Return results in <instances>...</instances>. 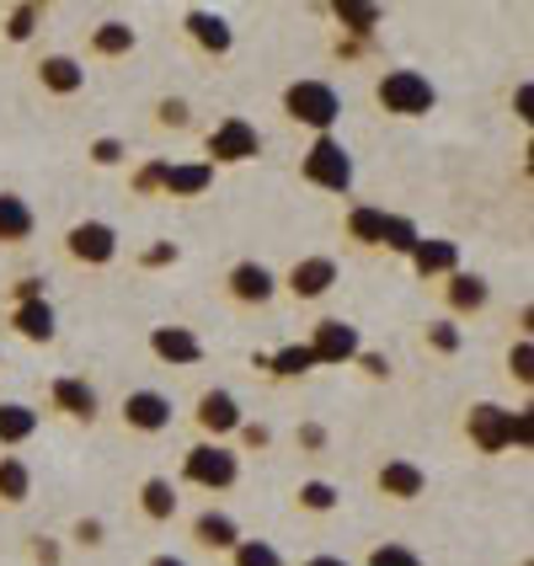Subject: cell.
Instances as JSON below:
<instances>
[{"instance_id": "cell-21", "label": "cell", "mask_w": 534, "mask_h": 566, "mask_svg": "<svg viewBox=\"0 0 534 566\" xmlns=\"http://www.w3.org/2000/svg\"><path fill=\"white\" fill-rule=\"evenodd\" d=\"M32 75H38V86L49 96H81L86 92V64L75 60V54H43V60L32 64Z\"/></svg>"}, {"instance_id": "cell-48", "label": "cell", "mask_w": 534, "mask_h": 566, "mask_svg": "<svg viewBox=\"0 0 534 566\" xmlns=\"http://www.w3.org/2000/svg\"><path fill=\"white\" fill-rule=\"evenodd\" d=\"M353 364L364 369V379H390V358L375 353V347H358V358H353Z\"/></svg>"}, {"instance_id": "cell-37", "label": "cell", "mask_w": 534, "mask_h": 566, "mask_svg": "<svg viewBox=\"0 0 534 566\" xmlns=\"http://www.w3.org/2000/svg\"><path fill=\"white\" fill-rule=\"evenodd\" d=\"M86 156H92V166L113 171V166H124V160H128V145L118 139V134H96L92 145H86Z\"/></svg>"}, {"instance_id": "cell-3", "label": "cell", "mask_w": 534, "mask_h": 566, "mask_svg": "<svg viewBox=\"0 0 534 566\" xmlns=\"http://www.w3.org/2000/svg\"><path fill=\"white\" fill-rule=\"evenodd\" d=\"M182 486H198V492H230L241 481V454L230 443H192L182 454Z\"/></svg>"}, {"instance_id": "cell-30", "label": "cell", "mask_w": 534, "mask_h": 566, "mask_svg": "<svg viewBox=\"0 0 534 566\" xmlns=\"http://www.w3.org/2000/svg\"><path fill=\"white\" fill-rule=\"evenodd\" d=\"M38 433V411L28 401H0V449H17Z\"/></svg>"}, {"instance_id": "cell-7", "label": "cell", "mask_w": 534, "mask_h": 566, "mask_svg": "<svg viewBox=\"0 0 534 566\" xmlns=\"http://www.w3.org/2000/svg\"><path fill=\"white\" fill-rule=\"evenodd\" d=\"M460 428H465V439H471L475 454H507V449H513V407L475 401Z\"/></svg>"}, {"instance_id": "cell-42", "label": "cell", "mask_w": 534, "mask_h": 566, "mask_svg": "<svg viewBox=\"0 0 534 566\" xmlns=\"http://www.w3.org/2000/svg\"><path fill=\"white\" fill-rule=\"evenodd\" d=\"M70 545H81V551H102V545H107V524H102V518H75V524H70Z\"/></svg>"}, {"instance_id": "cell-43", "label": "cell", "mask_w": 534, "mask_h": 566, "mask_svg": "<svg viewBox=\"0 0 534 566\" xmlns=\"http://www.w3.org/2000/svg\"><path fill=\"white\" fill-rule=\"evenodd\" d=\"M28 562L32 566H64V539H54V535H28Z\"/></svg>"}, {"instance_id": "cell-38", "label": "cell", "mask_w": 534, "mask_h": 566, "mask_svg": "<svg viewBox=\"0 0 534 566\" xmlns=\"http://www.w3.org/2000/svg\"><path fill=\"white\" fill-rule=\"evenodd\" d=\"M364 566H422V556H417L411 545H396V539H385V545H375V551L364 556Z\"/></svg>"}, {"instance_id": "cell-32", "label": "cell", "mask_w": 534, "mask_h": 566, "mask_svg": "<svg viewBox=\"0 0 534 566\" xmlns=\"http://www.w3.org/2000/svg\"><path fill=\"white\" fill-rule=\"evenodd\" d=\"M43 28V6H32V0H22V6H11L6 17H0V32H6V43H32V32Z\"/></svg>"}, {"instance_id": "cell-51", "label": "cell", "mask_w": 534, "mask_h": 566, "mask_svg": "<svg viewBox=\"0 0 534 566\" xmlns=\"http://www.w3.org/2000/svg\"><path fill=\"white\" fill-rule=\"evenodd\" d=\"M145 566H188V562H182V556H171V551H156Z\"/></svg>"}, {"instance_id": "cell-23", "label": "cell", "mask_w": 534, "mask_h": 566, "mask_svg": "<svg viewBox=\"0 0 534 566\" xmlns=\"http://www.w3.org/2000/svg\"><path fill=\"white\" fill-rule=\"evenodd\" d=\"M209 188H214V166L209 160H171L160 198H203Z\"/></svg>"}, {"instance_id": "cell-36", "label": "cell", "mask_w": 534, "mask_h": 566, "mask_svg": "<svg viewBox=\"0 0 534 566\" xmlns=\"http://www.w3.org/2000/svg\"><path fill=\"white\" fill-rule=\"evenodd\" d=\"M230 566H283V556L273 539H241V545L230 551Z\"/></svg>"}, {"instance_id": "cell-12", "label": "cell", "mask_w": 534, "mask_h": 566, "mask_svg": "<svg viewBox=\"0 0 534 566\" xmlns=\"http://www.w3.org/2000/svg\"><path fill=\"white\" fill-rule=\"evenodd\" d=\"M188 535H192L198 551H214V556H230V551L247 539L241 535V524H235L224 507H198V513L188 518Z\"/></svg>"}, {"instance_id": "cell-19", "label": "cell", "mask_w": 534, "mask_h": 566, "mask_svg": "<svg viewBox=\"0 0 534 566\" xmlns=\"http://www.w3.org/2000/svg\"><path fill=\"white\" fill-rule=\"evenodd\" d=\"M326 11H332V22H337V38L379 43V28H385V11H379L375 0H332Z\"/></svg>"}, {"instance_id": "cell-28", "label": "cell", "mask_w": 534, "mask_h": 566, "mask_svg": "<svg viewBox=\"0 0 534 566\" xmlns=\"http://www.w3.org/2000/svg\"><path fill=\"white\" fill-rule=\"evenodd\" d=\"M32 497V465L22 454H0V507H22Z\"/></svg>"}, {"instance_id": "cell-9", "label": "cell", "mask_w": 534, "mask_h": 566, "mask_svg": "<svg viewBox=\"0 0 534 566\" xmlns=\"http://www.w3.org/2000/svg\"><path fill=\"white\" fill-rule=\"evenodd\" d=\"M241 422H247V411H241V401L230 390H203L192 401V428L203 433V443H230Z\"/></svg>"}, {"instance_id": "cell-4", "label": "cell", "mask_w": 534, "mask_h": 566, "mask_svg": "<svg viewBox=\"0 0 534 566\" xmlns=\"http://www.w3.org/2000/svg\"><path fill=\"white\" fill-rule=\"evenodd\" d=\"M300 182L321 192H353V156L337 134H315L311 150L300 156Z\"/></svg>"}, {"instance_id": "cell-26", "label": "cell", "mask_w": 534, "mask_h": 566, "mask_svg": "<svg viewBox=\"0 0 534 566\" xmlns=\"http://www.w3.org/2000/svg\"><path fill=\"white\" fill-rule=\"evenodd\" d=\"M343 235L358 247V252H379V235H385V209L375 203H353L343 214Z\"/></svg>"}, {"instance_id": "cell-33", "label": "cell", "mask_w": 534, "mask_h": 566, "mask_svg": "<svg viewBox=\"0 0 534 566\" xmlns=\"http://www.w3.org/2000/svg\"><path fill=\"white\" fill-rule=\"evenodd\" d=\"M422 347H428V353H439V358H454V353L465 347V332H460V321H449V315L428 321V326H422Z\"/></svg>"}, {"instance_id": "cell-24", "label": "cell", "mask_w": 534, "mask_h": 566, "mask_svg": "<svg viewBox=\"0 0 534 566\" xmlns=\"http://www.w3.org/2000/svg\"><path fill=\"white\" fill-rule=\"evenodd\" d=\"M177 507H182V497H177V481H171V475H145V481H139V513H145L150 524H171Z\"/></svg>"}, {"instance_id": "cell-6", "label": "cell", "mask_w": 534, "mask_h": 566, "mask_svg": "<svg viewBox=\"0 0 534 566\" xmlns=\"http://www.w3.org/2000/svg\"><path fill=\"white\" fill-rule=\"evenodd\" d=\"M305 347H311L315 369H343V364H353V358H358L364 337H358V326H353V321H343V315H326V321H315V326H311Z\"/></svg>"}, {"instance_id": "cell-50", "label": "cell", "mask_w": 534, "mask_h": 566, "mask_svg": "<svg viewBox=\"0 0 534 566\" xmlns=\"http://www.w3.org/2000/svg\"><path fill=\"white\" fill-rule=\"evenodd\" d=\"M530 107H534V86H530V81H519V92H513V113H519L524 124H530V118H534Z\"/></svg>"}, {"instance_id": "cell-45", "label": "cell", "mask_w": 534, "mask_h": 566, "mask_svg": "<svg viewBox=\"0 0 534 566\" xmlns=\"http://www.w3.org/2000/svg\"><path fill=\"white\" fill-rule=\"evenodd\" d=\"M32 300H49V294H43V279H38V273L11 279V305H32Z\"/></svg>"}, {"instance_id": "cell-22", "label": "cell", "mask_w": 534, "mask_h": 566, "mask_svg": "<svg viewBox=\"0 0 534 566\" xmlns=\"http://www.w3.org/2000/svg\"><path fill=\"white\" fill-rule=\"evenodd\" d=\"M6 326H11L22 343H38V347H49L54 337H60V315H54V305H49V300L11 305V311H6Z\"/></svg>"}, {"instance_id": "cell-8", "label": "cell", "mask_w": 534, "mask_h": 566, "mask_svg": "<svg viewBox=\"0 0 534 566\" xmlns=\"http://www.w3.org/2000/svg\"><path fill=\"white\" fill-rule=\"evenodd\" d=\"M64 256L75 268H107L118 256V230L107 220H75L64 230Z\"/></svg>"}, {"instance_id": "cell-49", "label": "cell", "mask_w": 534, "mask_h": 566, "mask_svg": "<svg viewBox=\"0 0 534 566\" xmlns=\"http://www.w3.org/2000/svg\"><path fill=\"white\" fill-rule=\"evenodd\" d=\"M534 443V422H530V411L519 407L513 411V449H530Z\"/></svg>"}, {"instance_id": "cell-27", "label": "cell", "mask_w": 534, "mask_h": 566, "mask_svg": "<svg viewBox=\"0 0 534 566\" xmlns=\"http://www.w3.org/2000/svg\"><path fill=\"white\" fill-rule=\"evenodd\" d=\"M86 49H92V60H128L139 49V32L128 28V22H96Z\"/></svg>"}, {"instance_id": "cell-17", "label": "cell", "mask_w": 534, "mask_h": 566, "mask_svg": "<svg viewBox=\"0 0 534 566\" xmlns=\"http://www.w3.org/2000/svg\"><path fill=\"white\" fill-rule=\"evenodd\" d=\"M150 353L171 369H192L203 364V337L192 326H150Z\"/></svg>"}, {"instance_id": "cell-31", "label": "cell", "mask_w": 534, "mask_h": 566, "mask_svg": "<svg viewBox=\"0 0 534 566\" xmlns=\"http://www.w3.org/2000/svg\"><path fill=\"white\" fill-rule=\"evenodd\" d=\"M262 375H273V379H305V375H315L311 347H305V343H283L279 353H268Z\"/></svg>"}, {"instance_id": "cell-35", "label": "cell", "mask_w": 534, "mask_h": 566, "mask_svg": "<svg viewBox=\"0 0 534 566\" xmlns=\"http://www.w3.org/2000/svg\"><path fill=\"white\" fill-rule=\"evenodd\" d=\"M166 166H171L166 156L139 160V166H134V177H128V192H134V198H160V188H166Z\"/></svg>"}, {"instance_id": "cell-25", "label": "cell", "mask_w": 534, "mask_h": 566, "mask_svg": "<svg viewBox=\"0 0 534 566\" xmlns=\"http://www.w3.org/2000/svg\"><path fill=\"white\" fill-rule=\"evenodd\" d=\"M38 230V214L28 209L22 192H0V247H22Z\"/></svg>"}, {"instance_id": "cell-29", "label": "cell", "mask_w": 534, "mask_h": 566, "mask_svg": "<svg viewBox=\"0 0 534 566\" xmlns=\"http://www.w3.org/2000/svg\"><path fill=\"white\" fill-rule=\"evenodd\" d=\"M294 507H300V513H315V518H326V513L343 507V492H337L326 475H311V481L294 486Z\"/></svg>"}, {"instance_id": "cell-13", "label": "cell", "mask_w": 534, "mask_h": 566, "mask_svg": "<svg viewBox=\"0 0 534 566\" xmlns=\"http://www.w3.org/2000/svg\"><path fill=\"white\" fill-rule=\"evenodd\" d=\"M182 32H188V43L198 54H209V60H224L230 49H235V32L224 22L220 11H203V6H192L182 11Z\"/></svg>"}, {"instance_id": "cell-34", "label": "cell", "mask_w": 534, "mask_h": 566, "mask_svg": "<svg viewBox=\"0 0 534 566\" xmlns=\"http://www.w3.org/2000/svg\"><path fill=\"white\" fill-rule=\"evenodd\" d=\"M417 241H422L417 220H407V214H385V235H379V252L411 256V247H417Z\"/></svg>"}, {"instance_id": "cell-15", "label": "cell", "mask_w": 534, "mask_h": 566, "mask_svg": "<svg viewBox=\"0 0 534 566\" xmlns=\"http://www.w3.org/2000/svg\"><path fill=\"white\" fill-rule=\"evenodd\" d=\"M332 283H337V262H332V256H300V262L283 273V289H289L300 305L326 300V294H332Z\"/></svg>"}, {"instance_id": "cell-18", "label": "cell", "mask_w": 534, "mask_h": 566, "mask_svg": "<svg viewBox=\"0 0 534 566\" xmlns=\"http://www.w3.org/2000/svg\"><path fill=\"white\" fill-rule=\"evenodd\" d=\"M49 407L60 411L64 422H96L102 401H96V390L81 375H60L54 385H49Z\"/></svg>"}, {"instance_id": "cell-40", "label": "cell", "mask_w": 534, "mask_h": 566, "mask_svg": "<svg viewBox=\"0 0 534 566\" xmlns=\"http://www.w3.org/2000/svg\"><path fill=\"white\" fill-rule=\"evenodd\" d=\"M134 262H139L145 273H156V268H177V262H182V247H177V241H150Z\"/></svg>"}, {"instance_id": "cell-41", "label": "cell", "mask_w": 534, "mask_h": 566, "mask_svg": "<svg viewBox=\"0 0 534 566\" xmlns=\"http://www.w3.org/2000/svg\"><path fill=\"white\" fill-rule=\"evenodd\" d=\"M188 124H192L188 96H160L156 102V128H188Z\"/></svg>"}, {"instance_id": "cell-10", "label": "cell", "mask_w": 534, "mask_h": 566, "mask_svg": "<svg viewBox=\"0 0 534 566\" xmlns=\"http://www.w3.org/2000/svg\"><path fill=\"white\" fill-rule=\"evenodd\" d=\"M224 294H230L235 305H247V311H262V305H273V294H279V273H273L268 262H256V256H241V262L224 273Z\"/></svg>"}, {"instance_id": "cell-16", "label": "cell", "mask_w": 534, "mask_h": 566, "mask_svg": "<svg viewBox=\"0 0 534 566\" xmlns=\"http://www.w3.org/2000/svg\"><path fill=\"white\" fill-rule=\"evenodd\" d=\"M375 492L385 503H417L428 492V471L417 460H385L375 471Z\"/></svg>"}, {"instance_id": "cell-52", "label": "cell", "mask_w": 534, "mask_h": 566, "mask_svg": "<svg viewBox=\"0 0 534 566\" xmlns=\"http://www.w3.org/2000/svg\"><path fill=\"white\" fill-rule=\"evenodd\" d=\"M300 566H353V562H343V556H305Z\"/></svg>"}, {"instance_id": "cell-44", "label": "cell", "mask_w": 534, "mask_h": 566, "mask_svg": "<svg viewBox=\"0 0 534 566\" xmlns=\"http://www.w3.org/2000/svg\"><path fill=\"white\" fill-rule=\"evenodd\" d=\"M379 43H358V38H332V54L343 64H358V60H375Z\"/></svg>"}, {"instance_id": "cell-14", "label": "cell", "mask_w": 534, "mask_h": 566, "mask_svg": "<svg viewBox=\"0 0 534 566\" xmlns=\"http://www.w3.org/2000/svg\"><path fill=\"white\" fill-rule=\"evenodd\" d=\"M443 294V311H449V321H465V315H481L486 305H492V283L481 279V273H449V279L439 283Z\"/></svg>"}, {"instance_id": "cell-2", "label": "cell", "mask_w": 534, "mask_h": 566, "mask_svg": "<svg viewBox=\"0 0 534 566\" xmlns=\"http://www.w3.org/2000/svg\"><path fill=\"white\" fill-rule=\"evenodd\" d=\"M283 118L300 128H311V134H337V118H343V96L332 92L326 81H289L283 86Z\"/></svg>"}, {"instance_id": "cell-1", "label": "cell", "mask_w": 534, "mask_h": 566, "mask_svg": "<svg viewBox=\"0 0 534 566\" xmlns=\"http://www.w3.org/2000/svg\"><path fill=\"white\" fill-rule=\"evenodd\" d=\"M375 107L385 118H428L439 107V86L422 70H385L375 81Z\"/></svg>"}, {"instance_id": "cell-5", "label": "cell", "mask_w": 534, "mask_h": 566, "mask_svg": "<svg viewBox=\"0 0 534 566\" xmlns=\"http://www.w3.org/2000/svg\"><path fill=\"white\" fill-rule=\"evenodd\" d=\"M262 156V134H256L252 118H241V113H230L220 124L203 134V160L220 171V166H247V160Z\"/></svg>"}, {"instance_id": "cell-39", "label": "cell", "mask_w": 534, "mask_h": 566, "mask_svg": "<svg viewBox=\"0 0 534 566\" xmlns=\"http://www.w3.org/2000/svg\"><path fill=\"white\" fill-rule=\"evenodd\" d=\"M507 375L519 379L524 390L534 385V343H530V337H519V343L507 347Z\"/></svg>"}, {"instance_id": "cell-46", "label": "cell", "mask_w": 534, "mask_h": 566, "mask_svg": "<svg viewBox=\"0 0 534 566\" xmlns=\"http://www.w3.org/2000/svg\"><path fill=\"white\" fill-rule=\"evenodd\" d=\"M235 443H241V449H268V443H273V428H268V422H252V417H247V422L235 428Z\"/></svg>"}, {"instance_id": "cell-20", "label": "cell", "mask_w": 534, "mask_h": 566, "mask_svg": "<svg viewBox=\"0 0 534 566\" xmlns=\"http://www.w3.org/2000/svg\"><path fill=\"white\" fill-rule=\"evenodd\" d=\"M411 273L422 283H443L449 273H460V247L454 241H443V235H422L417 247H411Z\"/></svg>"}, {"instance_id": "cell-47", "label": "cell", "mask_w": 534, "mask_h": 566, "mask_svg": "<svg viewBox=\"0 0 534 566\" xmlns=\"http://www.w3.org/2000/svg\"><path fill=\"white\" fill-rule=\"evenodd\" d=\"M294 443H300V454H321V449H326V422H300V428H294Z\"/></svg>"}, {"instance_id": "cell-11", "label": "cell", "mask_w": 534, "mask_h": 566, "mask_svg": "<svg viewBox=\"0 0 534 566\" xmlns=\"http://www.w3.org/2000/svg\"><path fill=\"white\" fill-rule=\"evenodd\" d=\"M118 422H124L128 433H139V439H156L171 428V396H160V390H128L124 407H118Z\"/></svg>"}]
</instances>
